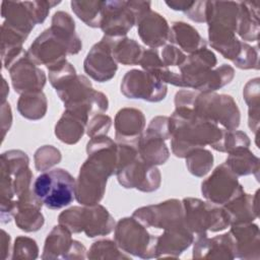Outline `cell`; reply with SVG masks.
I'll return each instance as SVG.
<instances>
[{"mask_svg":"<svg viewBox=\"0 0 260 260\" xmlns=\"http://www.w3.org/2000/svg\"><path fill=\"white\" fill-rule=\"evenodd\" d=\"M87 158L75 181V199L82 205L99 204L104 198L108 179L116 174L118 144L107 135L90 138Z\"/></svg>","mask_w":260,"mask_h":260,"instance_id":"1","label":"cell"},{"mask_svg":"<svg viewBox=\"0 0 260 260\" xmlns=\"http://www.w3.org/2000/svg\"><path fill=\"white\" fill-rule=\"evenodd\" d=\"M27 154L19 149H11L1 154V213L2 223L9 222L17 205L36 197L34 192V174L30 171Z\"/></svg>","mask_w":260,"mask_h":260,"instance_id":"2","label":"cell"},{"mask_svg":"<svg viewBox=\"0 0 260 260\" xmlns=\"http://www.w3.org/2000/svg\"><path fill=\"white\" fill-rule=\"evenodd\" d=\"M171 148L177 157H186L196 148L220 141L223 128L198 116L192 109L176 108L170 116Z\"/></svg>","mask_w":260,"mask_h":260,"instance_id":"3","label":"cell"},{"mask_svg":"<svg viewBox=\"0 0 260 260\" xmlns=\"http://www.w3.org/2000/svg\"><path fill=\"white\" fill-rule=\"evenodd\" d=\"M215 54L206 48L187 55L185 62L178 68L180 87L193 88L200 92H213L235 77V70L229 64L216 67Z\"/></svg>","mask_w":260,"mask_h":260,"instance_id":"4","label":"cell"},{"mask_svg":"<svg viewBox=\"0 0 260 260\" xmlns=\"http://www.w3.org/2000/svg\"><path fill=\"white\" fill-rule=\"evenodd\" d=\"M118 144L116 176L119 184L126 189L141 192H154L161 184V175L156 166L147 164L138 152V145L133 143Z\"/></svg>","mask_w":260,"mask_h":260,"instance_id":"5","label":"cell"},{"mask_svg":"<svg viewBox=\"0 0 260 260\" xmlns=\"http://www.w3.org/2000/svg\"><path fill=\"white\" fill-rule=\"evenodd\" d=\"M176 108L192 109L198 116L226 130L237 129L241 122L240 109L233 96L216 92L188 90Z\"/></svg>","mask_w":260,"mask_h":260,"instance_id":"6","label":"cell"},{"mask_svg":"<svg viewBox=\"0 0 260 260\" xmlns=\"http://www.w3.org/2000/svg\"><path fill=\"white\" fill-rule=\"evenodd\" d=\"M58 223L72 234L84 233L87 238L109 235L116 225L112 214L101 204L72 206L59 214Z\"/></svg>","mask_w":260,"mask_h":260,"instance_id":"7","label":"cell"},{"mask_svg":"<svg viewBox=\"0 0 260 260\" xmlns=\"http://www.w3.org/2000/svg\"><path fill=\"white\" fill-rule=\"evenodd\" d=\"M76 179L64 169H53L42 173L34 182V192L49 209L68 206L75 198Z\"/></svg>","mask_w":260,"mask_h":260,"instance_id":"8","label":"cell"},{"mask_svg":"<svg viewBox=\"0 0 260 260\" xmlns=\"http://www.w3.org/2000/svg\"><path fill=\"white\" fill-rule=\"evenodd\" d=\"M182 204L184 223L196 236L221 232L230 226V219L221 205L194 197L182 199Z\"/></svg>","mask_w":260,"mask_h":260,"instance_id":"9","label":"cell"},{"mask_svg":"<svg viewBox=\"0 0 260 260\" xmlns=\"http://www.w3.org/2000/svg\"><path fill=\"white\" fill-rule=\"evenodd\" d=\"M114 241L125 253L142 259L155 258L157 237L151 235L133 216L118 220L114 230Z\"/></svg>","mask_w":260,"mask_h":260,"instance_id":"10","label":"cell"},{"mask_svg":"<svg viewBox=\"0 0 260 260\" xmlns=\"http://www.w3.org/2000/svg\"><path fill=\"white\" fill-rule=\"evenodd\" d=\"M168 139H171L170 117H154L138 141V152L142 159L153 166L166 164L170 157V150L166 144Z\"/></svg>","mask_w":260,"mask_h":260,"instance_id":"11","label":"cell"},{"mask_svg":"<svg viewBox=\"0 0 260 260\" xmlns=\"http://www.w3.org/2000/svg\"><path fill=\"white\" fill-rule=\"evenodd\" d=\"M120 90L127 99H137L149 103H157L166 98L168 86L167 83L149 72L132 69L127 71L123 76Z\"/></svg>","mask_w":260,"mask_h":260,"instance_id":"12","label":"cell"},{"mask_svg":"<svg viewBox=\"0 0 260 260\" xmlns=\"http://www.w3.org/2000/svg\"><path fill=\"white\" fill-rule=\"evenodd\" d=\"M27 53L35 63L45 65L48 70L66 62L67 55H71L67 42L51 27L35 39Z\"/></svg>","mask_w":260,"mask_h":260,"instance_id":"13","label":"cell"},{"mask_svg":"<svg viewBox=\"0 0 260 260\" xmlns=\"http://www.w3.org/2000/svg\"><path fill=\"white\" fill-rule=\"evenodd\" d=\"M238 178L225 162H222L201 183V193L207 201L223 205L244 192V188L239 183Z\"/></svg>","mask_w":260,"mask_h":260,"instance_id":"14","label":"cell"},{"mask_svg":"<svg viewBox=\"0 0 260 260\" xmlns=\"http://www.w3.org/2000/svg\"><path fill=\"white\" fill-rule=\"evenodd\" d=\"M132 216L146 228L165 231L184 222V209L181 200L172 198L139 207Z\"/></svg>","mask_w":260,"mask_h":260,"instance_id":"15","label":"cell"},{"mask_svg":"<svg viewBox=\"0 0 260 260\" xmlns=\"http://www.w3.org/2000/svg\"><path fill=\"white\" fill-rule=\"evenodd\" d=\"M71 232L58 223L48 234L42 259H72L79 260L86 258V248L80 242L73 240Z\"/></svg>","mask_w":260,"mask_h":260,"instance_id":"16","label":"cell"},{"mask_svg":"<svg viewBox=\"0 0 260 260\" xmlns=\"http://www.w3.org/2000/svg\"><path fill=\"white\" fill-rule=\"evenodd\" d=\"M8 71L12 86L15 92L19 94L40 91L47 81V76L44 70L34 62L27 51H23V53L9 67Z\"/></svg>","mask_w":260,"mask_h":260,"instance_id":"17","label":"cell"},{"mask_svg":"<svg viewBox=\"0 0 260 260\" xmlns=\"http://www.w3.org/2000/svg\"><path fill=\"white\" fill-rule=\"evenodd\" d=\"M136 24V14L128 1H104L100 28L110 38L126 37Z\"/></svg>","mask_w":260,"mask_h":260,"instance_id":"18","label":"cell"},{"mask_svg":"<svg viewBox=\"0 0 260 260\" xmlns=\"http://www.w3.org/2000/svg\"><path fill=\"white\" fill-rule=\"evenodd\" d=\"M84 72L98 82L111 80L118 70L117 62L112 54V47L108 37L95 43L83 61Z\"/></svg>","mask_w":260,"mask_h":260,"instance_id":"19","label":"cell"},{"mask_svg":"<svg viewBox=\"0 0 260 260\" xmlns=\"http://www.w3.org/2000/svg\"><path fill=\"white\" fill-rule=\"evenodd\" d=\"M2 25L27 38L36 24H39L34 1H3L1 3Z\"/></svg>","mask_w":260,"mask_h":260,"instance_id":"20","label":"cell"},{"mask_svg":"<svg viewBox=\"0 0 260 260\" xmlns=\"http://www.w3.org/2000/svg\"><path fill=\"white\" fill-rule=\"evenodd\" d=\"M136 25L140 40L149 49L156 50L169 42L171 26L159 13L151 9L142 13L138 16Z\"/></svg>","mask_w":260,"mask_h":260,"instance_id":"21","label":"cell"},{"mask_svg":"<svg viewBox=\"0 0 260 260\" xmlns=\"http://www.w3.org/2000/svg\"><path fill=\"white\" fill-rule=\"evenodd\" d=\"M229 231L235 245L236 258L244 260L260 259V232L257 224L238 222L230 225Z\"/></svg>","mask_w":260,"mask_h":260,"instance_id":"22","label":"cell"},{"mask_svg":"<svg viewBox=\"0 0 260 260\" xmlns=\"http://www.w3.org/2000/svg\"><path fill=\"white\" fill-rule=\"evenodd\" d=\"M194 259H235V245L230 232L208 238L198 235L193 241Z\"/></svg>","mask_w":260,"mask_h":260,"instance_id":"23","label":"cell"},{"mask_svg":"<svg viewBox=\"0 0 260 260\" xmlns=\"http://www.w3.org/2000/svg\"><path fill=\"white\" fill-rule=\"evenodd\" d=\"M144 114L135 108L120 109L114 120L116 142L138 144L145 128Z\"/></svg>","mask_w":260,"mask_h":260,"instance_id":"24","label":"cell"},{"mask_svg":"<svg viewBox=\"0 0 260 260\" xmlns=\"http://www.w3.org/2000/svg\"><path fill=\"white\" fill-rule=\"evenodd\" d=\"M194 238V234L187 229L184 222L165 230L157 237L155 258H179L193 244Z\"/></svg>","mask_w":260,"mask_h":260,"instance_id":"25","label":"cell"},{"mask_svg":"<svg viewBox=\"0 0 260 260\" xmlns=\"http://www.w3.org/2000/svg\"><path fill=\"white\" fill-rule=\"evenodd\" d=\"M221 206L228 214L230 225L254 221L258 218V190L254 195L244 191Z\"/></svg>","mask_w":260,"mask_h":260,"instance_id":"26","label":"cell"},{"mask_svg":"<svg viewBox=\"0 0 260 260\" xmlns=\"http://www.w3.org/2000/svg\"><path fill=\"white\" fill-rule=\"evenodd\" d=\"M169 42L188 55L206 48L207 45L206 41L200 36L198 30L184 21L173 22Z\"/></svg>","mask_w":260,"mask_h":260,"instance_id":"27","label":"cell"},{"mask_svg":"<svg viewBox=\"0 0 260 260\" xmlns=\"http://www.w3.org/2000/svg\"><path fill=\"white\" fill-rule=\"evenodd\" d=\"M238 35L243 42H256L259 35V3L257 1H238Z\"/></svg>","mask_w":260,"mask_h":260,"instance_id":"28","label":"cell"},{"mask_svg":"<svg viewBox=\"0 0 260 260\" xmlns=\"http://www.w3.org/2000/svg\"><path fill=\"white\" fill-rule=\"evenodd\" d=\"M88 120L82 116L65 110L55 125V135L63 143L76 144L83 136Z\"/></svg>","mask_w":260,"mask_h":260,"instance_id":"29","label":"cell"},{"mask_svg":"<svg viewBox=\"0 0 260 260\" xmlns=\"http://www.w3.org/2000/svg\"><path fill=\"white\" fill-rule=\"evenodd\" d=\"M42 206L43 203L39 198L19 204L14 214L17 228L26 233L41 230L45 223V217L41 212Z\"/></svg>","mask_w":260,"mask_h":260,"instance_id":"30","label":"cell"},{"mask_svg":"<svg viewBox=\"0 0 260 260\" xmlns=\"http://www.w3.org/2000/svg\"><path fill=\"white\" fill-rule=\"evenodd\" d=\"M108 38L111 43L113 57L117 63L125 66L139 64L144 49L135 40L127 37Z\"/></svg>","mask_w":260,"mask_h":260,"instance_id":"31","label":"cell"},{"mask_svg":"<svg viewBox=\"0 0 260 260\" xmlns=\"http://www.w3.org/2000/svg\"><path fill=\"white\" fill-rule=\"evenodd\" d=\"M225 165L237 177L255 175L258 179L260 159L249 148H242L228 153Z\"/></svg>","mask_w":260,"mask_h":260,"instance_id":"32","label":"cell"},{"mask_svg":"<svg viewBox=\"0 0 260 260\" xmlns=\"http://www.w3.org/2000/svg\"><path fill=\"white\" fill-rule=\"evenodd\" d=\"M50 27L58 32L68 43L71 55H76L80 52L82 49V43L75 31V22L69 13L65 11L55 12L52 16Z\"/></svg>","mask_w":260,"mask_h":260,"instance_id":"33","label":"cell"},{"mask_svg":"<svg viewBox=\"0 0 260 260\" xmlns=\"http://www.w3.org/2000/svg\"><path fill=\"white\" fill-rule=\"evenodd\" d=\"M47 110L48 101L42 90L22 93L17 101L18 113L28 120L37 121L44 118Z\"/></svg>","mask_w":260,"mask_h":260,"instance_id":"34","label":"cell"},{"mask_svg":"<svg viewBox=\"0 0 260 260\" xmlns=\"http://www.w3.org/2000/svg\"><path fill=\"white\" fill-rule=\"evenodd\" d=\"M70 6L74 14L87 26L100 27L103 15L104 1L92 0H73Z\"/></svg>","mask_w":260,"mask_h":260,"instance_id":"35","label":"cell"},{"mask_svg":"<svg viewBox=\"0 0 260 260\" xmlns=\"http://www.w3.org/2000/svg\"><path fill=\"white\" fill-rule=\"evenodd\" d=\"M259 77L250 79L244 86L243 96L248 106V125L251 131L257 136L259 129V107H260V85Z\"/></svg>","mask_w":260,"mask_h":260,"instance_id":"36","label":"cell"},{"mask_svg":"<svg viewBox=\"0 0 260 260\" xmlns=\"http://www.w3.org/2000/svg\"><path fill=\"white\" fill-rule=\"evenodd\" d=\"M185 158L189 173L198 178H202L210 172L214 160L211 151L204 147L192 150Z\"/></svg>","mask_w":260,"mask_h":260,"instance_id":"37","label":"cell"},{"mask_svg":"<svg viewBox=\"0 0 260 260\" xmlns=\"http://www.w3.org/2000/svg\"><path fill=\"white\" fill-rule=\"evenodd\" d=\"M86 258L88 259H129L130 256L123 252L115 241L99 240L90 246L87 251Z\"/></svg>","mask_w":260,"mask_h":260,"instance_id":"38","label":"cell"},{"mask_svg":"<svg viewBox=\"0 0 260 260\" xmlns=\"http://www.w3.org/2000/svg\"><path fill=\"white\" fill-rule=\"evenodd\" d=\"M251 144L249 136L240 130H226L223 129L222 137L220 141L214 146V150L219 152L230 153L232 151L242 149V148H249Z\"/></svg>","mask_w":260,"mask_h":260,"instance_id":"39","label":"cell"},{"mask_svg":"<svg viewBox=\"0 0 260 260\" xmlns=\"http://www.w3.org/2000/svg\"><path fill=\"white\" fill-rule=\"evenodd\" d=\"M62 159L61 151L53 145H44L38 148L34 154L35 168L39 172H47Z\"/></svg>","mask_w":260,"mask_h":260,"instance_id":"40","label":"cell"},{"mask_svg":"<svg viewBox=\"0 0 260 260\" xmlns=\"http://www.w3.org/2000/svg\"><path fill=\"white\" fill-rule=\"evenodd\" d=\"M138 65H140L144 71L157 76L160 80L164 79V76L170 69L165 66L155 49H144Z\"/></svg>","mask_w":260,"mask_h":260,"instance_id":"41","label":"cell"},{"mask_svg":"<svg viewBox=\"0 0 260 260\" xmlns=\"http://www.w3.org/2000/svg\"><path fill=\"white\" fill-rule=\"evenodd\" d=\"M39 256V247L37 242L25 236H19L14 240L11 259L34 260Z\"/></svg>","mask_w":260,"mask_h":260,"instance_id":"42","label":"cell"},{"mask_svg":"<svg viewBox=\"0 0 260 260\" xmlns=\"http://www.w3.org/2000/svg\"><path fill=\"white\" fill-rule=\"evenodd\" d=\"M236 67L244 70L248 69H259V57L258 51L256 48L248 45L247 43H243L242 50L236 60L233 62Z\"/></svg>","mask_w":260,"mask_h":260,"instance_id":"43","label":"cell"},{"mask_svg":"<svg viewBox=\"0 0 260 260\" xmlns=\"http://www.w3.org/2000/svg\"><path fill=\"white\" fill-rule=\"evenodd\" d=\"M112 126V119L110 116L105 114H98L92 116L87 124L85 132L89 138L96 136L107 135Z\"/></svg>","mask_w":260,"mask_h":260,"instance_id":"44","label":"cell"},{"mask_svg":"<svg viewBox=\"0 0 260 260\" xmlns=\"http://www.w3.org/2000/svg\"><path fill=\"white\" fill-rule=\"evenodd\" d=\"M161 60L166 67H180L186 60L187 55L173 44H168L161 51Z\"/></svg>","mask_w":260,"mask_h":260,"instance_id":"45","label":"cell"},{"mask_svg":"<svg viewBox=\"0 0 260 260\" xmlns=\"http://www.w3.org/2000/svg\"><path fill=\"white\" fill-rule=\"evenodd\" d=\"M206 9L207 1H193L189 9L184 13L192 21L203 23L206 22Z\"/></svg>","mask_w":260,"mask_h":260,"instance_id":"46","label":"cell"},{"mask_svg":"<svg viewBox=\"0 0 260 260\" xmlns=\"http://www.w3.org/2000/svg\"><path fill=\"white\" fill-rule=\"evenodd\" d=\"M12 124V113L8 102L1 104V128H2V139L5 138L6 133L9 131Z\"/></svg>","mask_w":260,"mask_h":260,"instance_id":"47","label":"cell"},{"mask_svg":"<svg viewBox=\"0 0 260 260\" xmlns=\"http://www.w3.org/2000/svg\"><path fill=\"white\" fill-rule=\"evenodd\" d=\"M10 235L7 234L4 230L1 231V258L7 259L11 258L9 256L10 252Z\"/></svg>","mask_w":260,"mask_h":260,"instance_id":"48","label":"cell"},{"mask_svg":"<svg viewBox=\"0 0 260 260\" xmlns=\"http://www.w3.org/2000/svg\"><path fill=\"white\" fill-rule=\"evenodd\" d=\"M171 9L176 10V11H187L189 7L192 5L193 1L189 0H171V1H166L165 2Z\"/></svg>","mask_w":260,"mask_h":260,"instance_id":"49","label":"cell"},{"mask_svg":"<svg viewBox=\"0 0 260 260\" xmlns=\"http://www.w3.org/2000/svg\"><path fill=\"white\" fill-rule=\"evenodd\" d=\"M8 93H9V86H8L5 78H3L2 79V103L6 102V96Z\"/></svg>","mask_w":260,"mask_h":260,"instance_id":"50","label":"cell"}]
</instances>
